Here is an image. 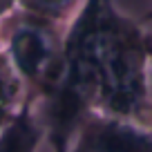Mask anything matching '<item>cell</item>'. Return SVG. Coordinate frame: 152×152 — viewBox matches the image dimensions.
Masks as SVG:
<instances>
[{
  "mask_svg": "<svg viewBox=\"0 0 152 152\" xmlns=\"http://www.w3.org/2000/svg\"><path fill=\"white\" fill-rule=\"evenodd\" d=\"M150 94H152V61H150Z\"/></svg>",
  "mask_w": 152,
  "mask_h": 152,
  "instance_id": "30bf717a",
  "label": "cell"
},
{
  "mask_svg": "<svg viewBox=\"0 0 152 152\" xmlns=\"http://www.w3.org/2000/svg\"><path fill=\"white\" fill-rule=\"evenodd\" d=\"M67 152H152V128L112 114L90 112Z\"/></svg>",
  "mask_w": 152,
  "mask_h": 152,
  "instance_id": "3957f363",
  "label": "cell"
},
{
  "mask_svg": "<svg viewBox=\"0 0 152 152\" xmlns=\"http://www.w3.org/2000/svg\"><path fill=\"white\" fill-rule=\"evenodd\" d=\"M47 139L45 125L31 101H25L16 110L14 119L0 132V152H36Z\"/></svg>",
  "mask_w": 152,
  "mask_h": 152,
  "instance_id": "277c9868",
  "label": "cell"
},
{
  "mask_svg": "<svg viewBox=\"0 0 152 152\" xmlns=\"http://www.w3.org/2000/svg\"><path fill=\"white\" fill-rule=\"evenodd\" d=\"M85 0H14V11L29 14L43 20H52L58 25H69L72 18L78 14Z\"/></svg>",
  "mask_w": 152,
  "mask_h": 152,
  "instance_id": "5b68a950",
  "label": "cell"
},
{
  "mask_svg": "<svg viewBox=\"0 0 152 152\" xmlns=\"http://www.w3.org/2000/svg\"><path fill=\"white\" fill-rule=\"evenodd\" d=\"M141 20H143L145 25H148V23H152V7H150L148 11H145V14H143V18H141Z\"/></svg>",
  "mask_w": 152,
  "mask_h": 152,
  "instance_id": "9c48e42d",
  "label": "cell"
},
{
  "mask_svg": "<svg viewBox=\"0 0 152 152\" xmlns=\"http://www.w3.org/2000/svg\"><path fill=\"white\" fill-rule=\"evenodd\" d=\"M11 9H14V0H0V20L5 16H9Z\"/></svg>",
  "mask_w": 152,
  "mask_h": 152,
  "instance_id": "ba28073f",
  "label": "cell"
},
{
  "mask_svg": "<svg viewBox=\"0 0 152 152\" xmlns=\"http://www.w3.org/2000/svg\"><path fill=\"white\" fill-rule=\"evenodd\" d=\"M65 29L18 11L0 20V45L25 87V101L40 103L56 87L65 61Z\"/></svg>",
  "mask_w": 152,
  "mask_h": 152,
  "instance_id": "7a4b0ae2",
  "label": "cell"
},
{
  "mask_svg": "<svg viewBox=\"0 0 152 152\" xmlns=\"http://www.w3.org/2000/svg\"><path fill=\"white\" fill-rule=\"evenodd\" d=\"M16 110L14 107H0V132L7 128V123H9L11 119H14Z\"/></svg>",
  "mask_w": 152,
  "mask_h": 152,
  "instance_id": "52a82bcc",
  "label": "cell"
},
{
  "mask_svg": "<svg viewBox=\"0 0 152 152\" xmlns=\"http://www.w3.org/2000/svg\"><path fill=\"white\" fill-rule=\"evenodd\" d=\"M25 103V87L7 56L5 47L0 45V107L18 110Z\"/></svg>",
  "mask_w": 152,
  "mask_h": 152,
  "instance_id": "8992f818",
  "label": "cell"
},
{
  "mask_svg": "<svg viewBox=\"0 0 152 152\" xmlns=\"http://www.w3.org/2000/svg\"><path fill=\"white\" fill-rule=\"evenodd\" d=\"M152 34L114 0H85L65 29L63 74L52 94L34 103L52 152H67L90 112L152 128Z\"/></svg>",
  "mask_w": 152,
  "mask_h": 152,
  "instance_id": "6da1fadb",
  "label": "cell"
}]
</instances>
